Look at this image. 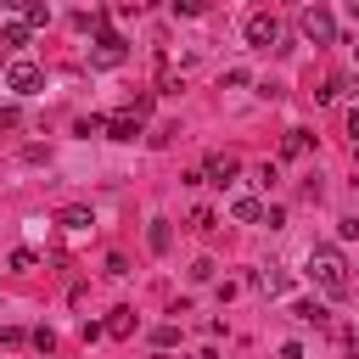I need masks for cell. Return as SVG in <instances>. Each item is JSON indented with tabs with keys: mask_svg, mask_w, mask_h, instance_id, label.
Instances as JSON below:
<instances>
[{
	"mask_svg": "<svg viewBox=\"0 0 359 359\" xmlns=\"http://www.w3.org/2000/svg\"><path fill=\"white\" fill-rule=\"evenodd\" d=\"M303 264H309V280H320L325 297H348V264H342L337 247H309Z\"/></svg>",
	"mask_w": 359,
	"mask_h": 359,
	"instance_id": "obj_1",
	"label": "cell"
},
{
	"mask_svg": "<svg viewBox=\"0 0 359 359\" xmlns=\"http://www.w3.org/2000/svg\"><path fill=\"white\" fill-rule=\"evenodd\" d=\"M297 28H303L309 45H331V39H337V17H331L325 6H309V11L297 17Z\"/></svg>",
	"mask_w": 359,
	"mask_h": 359,
	"instance_id": "obj_2",
	"label": "cell"
},
{
	"mask_svg": "<svg viewBox=\"0 0 359 359\" xmlns=\"http://www.w3.org/2000/svg\"><path fill=\"white\" fill-rule=\"evenodd\" d=\"M275 39H280V22H275L269 11H252V17H247V45H252V50H269Z\"/></svg>",
	"mask_w": 359,
	"mask_h": 359,
	"instance_id": "obj_3",
	"label": "cell"
},
{
	"mask_svg": "<svg viewBox=\"0 0 359 359\" xmlns=\"http://www.w3.org/2000/svg\"><path fill=\"white\" fill-rule=\"evenodd\" d=\"M123 56H129V45H123V34H107V28H101V39H95V50H90V62H95V67H118Z\"/></svg>",
	"mask_w": 359,
	"mask_h": 359,
	"instance_id": "obj_4",
	"label": "cell"
},
{
	"mask_svg": "<svg viewBox=\"0 0 359 359\" xmlns=\"http://www.w3.org/2000/svg\"><path fill=\"white\" fill-rule=\"evenodd\" d=\"M39 84H45V73H39L34 62H11V67H6V90H17V95H34Z\"/></svg>",
	"mask_w": 359,
	"mask_h": 359,
	"instance_id": "obj_5",
	"label": "cell"
},
{
	"mask_svg": "<svg viewBox=\"0 0 359 359\" xmlns=\"http://www.w3.org/2000/svg\"><path fill=\"white\" fill-rule=\"evenodd\" d=\"M236 168H241V163H236L230 151H213V157H208V168H202V180H213V185H230V180H236Z\"/></svg>",
	"mask_w": 359,
	"mask_h": 359,
	"instance_id": "obj_6",
	"label": "cell"
},
{
	"mask_svg": "<svg viewBox=\"0 0 359 359\" xmlns=\"http://www.w3.org/2000/svg\"><path fill=\"white\" fill-rule=\"evenodd\" d=\"M230 219L258 224V219H264V202H258V196H230Z\"/></svg>",
	"mask_w": 359,
	"mask_h": 359,
	"instance_id": "obj_7",
	"label": "cell"
},
{
	"mask_svg": "<svg viewBox=\"0 0 359 359\" xmlns=\"http://www.w3.org/2000/svg\"><path fill=\"white\" fill-rule=\"evenodd\" d=\"M107 135H112V140H135V135H140V118H135V112H118V118H107Z\"/></svg>",
	"mask_w": 359,
	"mask_h": 359,
	"instance_id": "obj_8",
	"label": "cell"
},
{
	"mask_svg": "<svg viewBox=\"0 0 359 359\" xmlns=\"http://www.w3.org/2000/svg\"><path fill=\"white\" fill-rule=\"evenodd\" d=\"M56 224H62V230H90V224H95V213H90V208H62V213H56Z\"/></svg>",
	"mask_w": 359,
	"mask_h": 359,
	"instance_id": "obj_9",
	"label": "cell"
},
{
	"mask_svg": "<svg viewBox=\"0 0 359 359\" xmlns=\"http://www.w3.org/2000/svg\"><path fill=\"white\" fill-rule=\"evenodd\" d=\"M168 241H174L168 219H151V230H146V247H151V252H168Z\"/></svg>",
	"mask_w": 359,
	"mask_h": 359,
	"instance_id": "obj_10",
	"label": "cell"
},
{
	"mask_svg": "<svg viewBox=\"0 0 359 359\" xmlns=\"http://www.w3.org/2000/svg\"><path fill=\"white\" fill-rule=\"evenodd\" d=\"M101 331H107V337H129V331H135V314H129V309H112V320H107Z\"/></svg>",
	"mask_w": 359,
	"mask_h": 359,
	"instance_id": "obj_11",
	"label": "cell"
},
{
	"mask_svg": "<svg viewBox=\"0 0 359 359\" xmlns=\"http://www.w3.org/2000/svg\"><path fill=\"white\" fill-rule=\"evenodd\" d=\"M28 28H34L28 17H22V22H6V28H0V45H28Z\"/></svg>",
	"mask_w": 359,
	"mask_h": 359,
	"instance_id": "obj_12",
	"label": "cell"
},
{
	"mask_svg": "<svg viewBox=\"0 0 359 359\" xmlns=\"http://www.w3.org/2000/svg\"><path fill=\"white\" fill-rule=\"evenodd\" d=\"M280 151H286V157H297V151H309V129H286V140H280Z\"/></svg>",
	"mask_w": 359,
	"mask_h": 359,
	"instance_id": "obj_13",
	"label": "cell"
},
{
	"mask_svg": "<svg viewBox=\"0 0 359 359\" xmlns=\"http://www.w3.org/2000/svg\"><path fill=\"white\" fill-rule=\"evenodd\" d=\"M292 314H297L303 325H325V309H320V303H292Z\"/></svg>",
	"mask_w": 359,
	"mask_h": 359,
	"instance_id": "obj_14",
	"label": "cell"
},
{
	"mask_svg": "<svg viewBox=\"0 0 359 359\" xmlns=\"http://www.w3.org/2000/svg\"><path fill=\"white\" fill-rule=\"evenodd\" d=\"M34 264H39L34 247H17V252H11V269H34Z\"/></svg>",
	"mask_w": 359,
	"mask_h": 359,
	"instance_id": "obj_15",
	"label": "cell"
},
{
	"mask_svg": "<svg viewBox=\"0 0 359 359\" xmlns=\"http://www.w3.org/2000/svg\"><path fill=\"white\" fill-rule=\"evenodd\" d=\"M151 342H157V348H174V342H180V331H174V325H157V331H151Z\"/></svg>",
	"mask_w": 359,
	"mask_h": 359,
	"instance_id": "obj_16",
	"label": "cell"
},
{
	"mask_svg": "<svg viewBox=\"0 0 359 359\" xmlns=\"http://www.w3.org/2000/svg\"><path fill=\"white\" fill-rule=\"evenodd\" d=\"M174 11H180V17H202V11H208V0H174Z\"/></svg>",
	"mask_w": 359,
	"mask_h": 359,
	"instance_id": "obj_17",
	"label": "cell"
},
{
	"mask_svg": "<svg viewBox=\"0 0 359 359\" xmlns=\"http://www.w3.org/2000/svg\"><path fill=\"white\" fill-rule=\"evenodd\" d=\"M28 22H50V6L45 0H28Z\"/></svg>",
	"mask_w": 359,
	"mask_h": 359,
	"instance_id": "obj_18",
	"label": "cell"
},
{
	"mask_svg": "<svg viewBox=\"0 0 359 359\" xmlns=\"http://www.w3.org/2000/svg\"><path fill=\"white\" fill-rule=\"evenodd\" d=\"M252 180H258V185H264V191H269V185H275V180H280V168H275V163H264V168H258V174H252Z\"/></svg>",
	"mask_w": 359,
	"mask_h": 359,
	"instance_id": "obj_19",
	"label": "cell"
},
{
	"mask_svg": "<svg viewBox=\"0 0 359 359\" xmlns=\"http://www.w3.org/2000/svg\"><path fill=\"white\" fill-rule=\"evenodd\" d=\"M337 236L342 241H359V219H337Z\"/></svg>",
	"mask_w": 359,
	"mask_h": 359,
	"instance_id": "obj_20",
	"label": "cell"
},
{
	"mask_svg": "<svg viewBox=\"0 0 359 359\" xmlns=\"http://www.w3.org/2000/svg\"><path fill=\"white\" fill-rule=\"evenodd\" d=\"M348 140H353V151H359V107L348 112Z\"/></svg>",
	"mask_w": 359,
	"mask_h": 359,
	"instance_id": "obj_21",
	"label": "cell"
},
{
	"mask_svg": "<svg viewBox=\"0 0 359 359\" xmlns=\"http://www.w3.org/2000/svg\"><path fill=\"white\" fill-rule=\"evenodd\" d=\"M0 6H6V11H28V0H0Z\"/></svg>",
	"mask_w": 359,
	"mask_h": 359,
	"instance_id": "obj_22",
	"label": "cell"
},
{
	"mask_svg": "<svg viewBox=\"0 0 359 359\" xmlns=\"http://www.w3.org/2000/svg\"><path fill=\"white\" fill-rule=\"evenodd\" d=\"M348 17H353V22H359V0H348Z\"/></svg>",
	"mask_w": 359,
	"mask_h": 359,
	"instance_id": "obj_23",
	"label": "cell"
}]
</instances>
